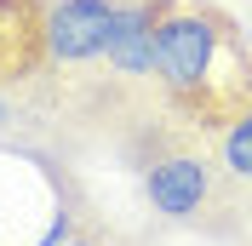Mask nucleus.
<instances>
[{"instance_id":"obj_1","label":"nucleus","mask_w":252,"mask_h":246,"mask_svg":"<svg viewBox=\"0 0 252 246\" xmlns=\"http://www.w3.org/2000/svg\"><path fill=\"white\" fill-rule=\"evenodd\" d=\"M155 80L195 115H235L252 97V46L206 0H166L155 34Z\"/></svg>"},{"instance_id":"obj_2","label":"nucleus","mask_w":252,"mask_h":246,"mask_svg":"<svg viewBox=\"0 0 252 246\" xmlns=\"http://www.w3.org/2000/svg\"><path fill=\"white\" fill-rule=\"evenodd\" d=\"M121 0H40V58L52 69L97 63L109 46V23Z\"/></svg>"},{"instance_id":"obj_3","label":"nucleus","mask_w":252,"mask_h":246,"mask_svg":"<svg viewBox=\"0 0 252 246\" xmlns=\"http://www.w3.org/2000/svg\"><path fill=\"white\" fill-rule=\"evenodd\" d=\"M212 189H218V172L212 160L195 149H166L143 166V200L155 217H172V223H189L212 206Z\"/></svg>"},{"instance_id":"obj_4","label":"nucleus","mask_w":252,"mask_h":246,"mask_svg":"<svg viewBox=\"0 0 252 246\" xmlns=\"http://www.w3.org/2000/svg\"><path fill=\"white\" fill-rule=\"evenodd\" d=\"M160 12H166V0H121V6H115L103 63H109L121 80H149V75H155V34H160Z\"/></svg>"},{"instance_id":"obj_5","label":"nucleus","mask_w":252,"mask_h":246,"mask_svg":"<svg viewBox=\"0 0 252 246\" xmlns=\"http://www.w3.org/2000/svg\"><path fill=\"white\" fill-rule=\"evenodd\" d=\"M40 58V0H0V86L29 75Z\"/></svg>"},{"instance_id":"obj_6","label":"nucleus","mask_w":252,"mask_h":246,"mask_svg":"<svg viewBox=\"0 0 252 246\" xmlns=\"http://www.w3.org/2000/svg\"><path fill=\"white\" fill-rule=\"evenodd\" d=\"M218 166L229 172V178H247L252 184V97L223 121V132H218Z\"/></svg>"},{"instance_id":"obj_7","label":"nucleus","mask_w":252,"mask_h":246,"mask_svg":"<svg viewBox=\"0 0 252 246\" xmlns=\"http://www.w3.org/2000/svg\"><path fill=\"white\" fill-rule=\"evenodd\" d=\"M75 235H80V223H75V206H58V212H52V223H46V235H40L34 246H69Z\"/></svg>"},{"instance_id":"obj_8","label":"nucleus","mask_w":252,"mask_h":246,"mask_svg":"<svg viewBox=\"0 0 252 246\" xmlns=\"http://www.w3.org/2000/svg\"><path fill=\"white\" fill-rule=\"evenodd\" d=\"M69 246H92V241H86V235H75V241H69Z\"/></svg>"}]
</instances>
